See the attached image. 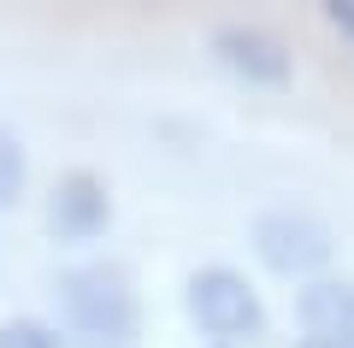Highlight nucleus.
<instances>
[{
	"instance_id": "f257e3e1",
	"label": "nucleus",
	"mask_w": 354,
	"mask_h": 348,
	"mask_svg": "<svg viewBox=\"0 0 354 348\" xmlns=\"http://www.w3.org/2000/svg\"><path fill=\"white\" fill-rule=\"evenodd\" d=\"M59 307L95 348L136 342V289L124 266H77L59 277Z\"/></svg>"
},
{
	"instance_id": "f03ea898",
	"label": "nucleus",
	"mask_w": 354,
	"mask_h": 348,
	"mask_svg": "<svg viewBox=\"0 0 354 348\" xmlns=\"http://www.w3.org/2000/svg\"><path fill=\"white\" fill-rule=\"evenodd\" d=\"M183 307H189V319L201 324L207 336H254L266 324V307H260V295L248 289V277L225 272V266L195 272L189 289H183Z\"/></svg>"
},
{
	"instance_id": "7ed1b4c3",
	"label": "nucleus",
	"mask_w": 354,
	"mask_h": 348,
	"mask_svg": "<svg viewBox=\"0 0 354 348\" xmlns=\"http://www.w3.org/2000/svg\"><path fill=\"white\" fill-rule=\"evenodd\" d=\"M254 254H260L272 272L301 277V272H319V266L330 260V230L313 212L278 207V212H260V219H254Z\"/></svg>"
},
{
	"instance_id": "20e7f679",
	"label": "nucleus",
	"mask_w": 354,
	"mask_h": 348,
	"mask_svg": "<svg viewBox=\"0 0 354 348\" xmlns=\"http://www.w3.org/2000/svg\"><path fill=\"white\" fill-rule=\"evenodd\" d=\"M213 53H218L225 71H236L242 83H254V89H283L290 83V53H283L278 36H266V30L225 24L213 36Z\"/></svg>"
},
{
	"instance_id": "39448f33",
	"label": "nucleus",
	"mask_w": 354,
	"mask_h": 348,
	"mask_svg": "<svg viewBox=\"0 0 354 348\" xmlns=\"http://www.w3.org/2000/svg\"><path fill=\"white\" fill-rule=\"evenodd\" d=\"M106 219H113V195H106L101 177H88V172L59 177V189H53V201H48V224H53V237H59V242L101 237Z\"/></svg>"
},
{
	"instance_id": "423d86ee",
	"label": "nucleus",
	"mask_w": 354,
	"mask_h": 348,
	"mask_svg": "<svg viewBox=\"0 0 354 348\" xmlns=\"http://www.w3.org/2000/svg\"><path fill=\"white\" fill-rule=\"evenodd\" d=\"M295 313L325 348H354V284H307Z\"/></svg>"
},
{
	"instance_id": "0eeeda50",
	"label": "nucleus",
	"mask_w": 354,
	"mask_h": 348,
	"mask_svg": "<svg viewBox=\"0 0 354 348\" xmlns=\"http://www.w3.org/2000/svg\"><path fill=\"white\" fill-rule=\"evenodd\" d=\"M24 195V142L0 125V207H12Z\"/></svg>"
},
{
	"instance_id": "6e6552de",
	"label": "nucleus",
	"mask_w": 354,
	"mask_h": 348,
	"mask_svg": "<svg viewBox=\"0 0 354 348\" xmlns=\"http://www.w3.org/2000/svg\"><path fill=\"white\" fill-rule=\"evenodd\" d=\"M0 348H59V336L36 319H12V324H0Z\"/></svg>"
},
{
	"instance_id": "1a4fd4ad",
	"label": "nucleus",
	"mask_w": 354,
	"mask_h": 348,
	"mask_svg": "<svg viewBox=\"0 0 354 348\" xmlns=\"http://www.w3.org/2000/svg\"><path fill=\"white\" fill-rule=\"evenodd\" d=\"M325 18H330V24H337L342 36L354 42V0H337V6H325Z\"/></svg>"
},
{
	"instance_id": "9d476101",
	"label": "nucleus",
	"mask_w": 354,
	"mask_h": 348,
	"mask_svg": "<svg viewBox=\"0 0 354 348\" xmlns=\"http://www.w3.org/2000/svg\"><path fill=\"white\" fill-rule=\"evenodd\" d=\"M313 348H325V342H313Z\"/></svg>"
}]
</instances>
